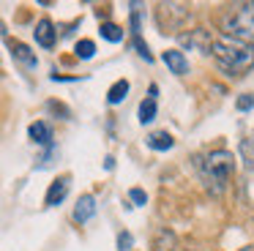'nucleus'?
<instances>
[{"mask_svg": "<svg viewBox=\"0 0 254 251\" xmlns=\"http://www.w3.org/2000/svg\"><path fill=\"white\" fill-rule=\"evenodd\" d=\"M210 55L216 58V63L221 65L224 71L241 76L246 74L249 68L254 65V47L249 44H241L230 36H213V44H210Z\"/></svg>", "mask_w": 254, "mask_h": 251, "instance_id": "f257e3e1", "label": "nucleus"}, {"mask_svg": "<svg viewBox=\"0 0 254 251\" xmlns=\"http://www.w3.org/2000/svg\"><path fill=\"white\" fill-rule=\"evenodd\" d=\"M181 44L189 49H197V52H205L210 55V44H213V36H210V30H202V27H197V30H189L181 36Z\"/></svg>", "mask_w": 254, "mask_h": 251, "instance_id": "20e7f679", "label": "nucleus"}, {"mask_svg": "<svg viewBox=\"0 0 254 251\" xmlns=\"http://www.w3.org/2000/svg\"><path fill=\"white\" fill-rule=\"evenodd\" d=\"M112 167H115V158L107 156V158H104V169H112Z\"/></svg>", "mask_w": 254, "mask_h": 251, "instance_id": "412c9836", "label": "nucleus"}, {"mask_svg": "<svg viewBox=\"0 0 254 251\" xmlns=\"http://www.w3.org/2000/svg\"><path fill=\"white\" fill-rule=\"evenodd\" d=\"M128 196H131L134 205H145V202H148V194H145L142 188H131V191H128Z\"/></svg>", "mask_w": 254, "mask_h": 251, "instance_id": "6ab92c4d", "label": "nucleus"}, {"mask_svg": "<svg viewBox=\"0 0 254 251\" xmlns=\"http://www.w3.org/2000/svg\"><path fill=\"white\" fill-rule=\"evenodd\" d=\"M241 251H254V246H243V249Z\"/></svg>", "mask_w": 254, "mask_h": 251, "instance_id": "5701e85b", "label": "nucleus"}, {"mask_svg": "<svg viewBox=\"0 0 254 251\" xmlns=\"http://www.w3.org/2000/svg\"><path fill=\"white\" fill-rule=\"evenodd\" d=\"M172 246H175V235L172 232H159V240H156V251H172Z\"/></svg>", "mask_w": 254, "mask_h": 251, "instance_id": "f3484780", "label": "nucleus"}, {"mask_svg": "<svg viewBox=\"0 0 254 251\" xmlns=\"http://www.w3.org/2000/svg\"><path fill=\"white\" fill-rule=\"evenodd\" d=\"M227 36L254 47V3H243L227 19Z\"/></svg>", "mask_w": 254, "mask_h": 251, "instance_id": "7ed1b4c3", "label": "nucleus"}, {"mask_svg": "<svg viewBox=\"0 0 254 251\" xmlns=\"http://www.w3.org/2000/svg\"><path fill=\"white\" fill-rule=\"evenodd\" d=\"M241 156H243V161H246V167L254 169V136L241 139Z\"/></svg>", "mask_w": 254, "mask_h": 251, "instance_id": "2eb2a0df", "label": "nucleus"}, {"mask_svg": "<svg viewBox=\"0 0 254 251\" xmlns=\"http://www.w3.org/2000/svg\"><path fill=\"white\" fill-rule=\"evenodd\" d=\"M172 145H175V139H172L167 131H153V134H148V147L150 150H170Z\"/></svg>", "mask_w": 254, "mask_h": 251, "instance_id": "9b49d317", "label": "nucleus"}, {"mask_svg": "<svg viewBox=\"0 0 254 251\" xmlns=\"http://www.w3.org/2000/svg\"><path fill=\"white\" fill-rule=\"evenodd\" d=\"M8 49H11L14 60H19V63H22V65H28V68H36V65H39V60H36L33 49H30L28 44H22V41H14V38H8Z\"/></svg>", "mask_w": 254, "mask_h": 251, "instance_id": "423d86ee", "label": "nucleus"}, {"mask_svg": "<svg viewBox=\"0 0 254 251\" xmlns=\"http://www.w3.org/2000/svg\"><path fill=\"white\" fill-rule=\"evenodd\" d=\"M153 120H156V98H145V101L142 104H139V123H153Z\"/></svg>", "mask_w": 254, "mask_h": 251, "instance_id": "f8f14e48", "label": "nucleus"}, {"mask_svg": "<svg viewBox=\"0 0 254 251\" xmlns=\"http://www.w3.org/2000/svg\"><path fill=\"white\" fill-rule=\"evenodd\" d=\"M0 36H6V25L3 22H0Z\"/></svg>", "mask_w": 254, "mask_h": 251, "instance_id": "4be33fe9", "label": "nucleus"}, {"mask_svg": "<svg viewBox=\"0 0 254 251\" xmlns=\"http://www.w3.org/2000/svg\"><path fill=\"white\" fill-rule=\"evenodd\" d=\"M93 216H96V199H93V194L79 196L77 207H74V221H77V224H85V221H90Z\"/></svg>", "mask_w": 254, "mask_h": 251, "instance_id": "1a4fd4ad", "label": "nucleus"}, {"mask_svg": "<svg viewBox=\"0 0 254 251\" xmlns=\"http://www.w3.org/2000/svg\"><path fill=\"white\" fill-rule=\"evenodd\" d=\"M74 52H77V58L82 60H90L96 55V44L90 41V38H82V41H77V47H74Z\"/></svg>", "mask_w": 254, "mask_h": 251, "instance_id": "4468645a", "label": "nucleus"}, {"mask_svg": "<svg viewBox=\"0 0 254 251\" xmlns=\"http://www.w3.org/2000/svg\"><path fill=\"white\" fill-rule=\"evenodd\" d=\"M126 93H128V82L126 79H118L115 85L110 87V93H107V101H110V104H121L123 98H126Z\"/></svg>", "mask_w": 254, "mask_h": 251, "instance_id": "ddd939ff", "label": "nucleus"}, {"mask_svg": "<svg viewBox=\"0 0 254 251\" xmlns=\"http://www.w3.org/2000/svg\"><path fill=\"white\" fill-rule=\"evenodd\" d=\"M36 41H39V47H44V49H52L55 47V41H58V30H55V25H52L50 19H41L39 25H36Z\"/></svg>", "mask_w": 254, "mask_h": 251, "instance_id": "0eeeda50", "label": "nucleus"}, {"mask_svg": "<svg viewBox=\"0 0 254 251\" xmlns=\"http://www.w3.org/2000/svg\"><path fill=\"white\" fill-rule=\"evenodd\" d=\"M199 172H202V180L208 186L210 194L219 196L221 191L227 188L232 172H235V156L230 150H213L208 156H202L199 161Z\"/></svg>", "mask_w": 254, "mask_h": 251, "instance_id": "f03ea898", "label": "nucleus"}, {"mask_svg": "<svg viewBox=\"0 0 254 251\" xmlns=\"http://www.w3.org/2000/svg\"><path fill=\"white\" fill-rule=\"evenodd\" d=\"M161 60H164L167 68H170L172 74H178V76H183V74L189 71V60H186V55L178 52V49H167V52L161 55Z\"/></svg>", "mask_w": 254, "mask_h": 251, "instance_id": "6e6552de", "label": "nucleus"}, {"mask_svg": "<svg viewBox=\"0 0 254 251\" xmlns=\"http://www.w3.org/2000/svg\"><path fill=\"white\" fill-rule=\"evenodd\" d=\"M28 134H30V139H33L36 145H44V147L52 145V128H50V123H44V120H36V123H30Z\"/></svg>", "mask_w": 254, "mask_h": 251, "instance_id": "9d476101", "label": "nucleus"}, {"mask_svg": "<svg viewBox=\"0 0 254 251\" xmlns=\"http://www.w3.org/2000/svg\"><path fill=\"white\" fill-rule=\"evenodd\" d=\"M101 36L107 38V41H123V30L118 25H112V22H104V25H101Z\"/></svg>", "mask_w": 254, "mask_h": 251, "instance_id": "dca6fc26", "label": "nucleus"}, {"mask_svg": "<svg viewBox=\"0 0 254 251\" xmlns=\"http://www.w3.org/2000/svg\"><path fill=\"white\" fill-rule=\"evenodd\" d=\"M68 186H71V178H68V175H61V178L50 186V191H47V207L61 205V202L66 199V194H68Z\"/></svg>", "mask_w": 254, "mask_h": 251, "instance_id": "39448f33", "label": "nucleus"}, {"mask_svg": "<svg viewBox=\"0 0 254 251\" xmlns=\"http://www.w3.org/2000/svg\"><path fill=\"white\" fill-rule=\"evenodd\" d=\"M252 107H254V96H252V93H243V96L238 98V109L246 112V109H252Z\"/></svg>", "mask_w": 254, "mask_h": 251, "instance_id": "a211bd4d", "label": "nucleus"}, {"mask_svg": "<svg viewBox=\"0 0 254 251\" xmlns=\"http://www.w3.org/2000/svg\"><path fill=\"white\" fill-rule=\"evenodd\" d=\"M131 243H134V240H131V235H128V232L118 235V246H121V251H131Z\"/></svg>", "mask_w": 254, "mask_h": 251, "instance_id": "aec40b11", "label": "nucleus"}]
</instances>
